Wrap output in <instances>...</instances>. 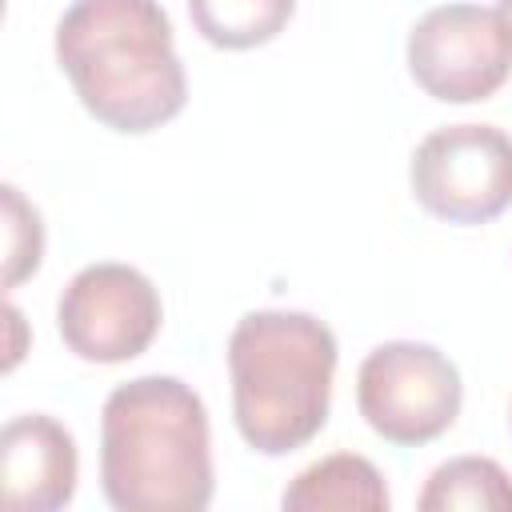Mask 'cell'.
Here are the masks:
<instances>
[{
	"instance_id": "obj_12",
	"label": "cell",
	"mask_w": 512,
	"mask_h": 512,
	"mask_svg": "<svg viewBox=\"0 0 512 512\" xmlns=\"http://www.w3.org/2000/svg\"><path fill=\"white\" fill-rule=\"evenodd\" d=\"M4 232H8V268H4V284L16 288L24 276H32L40 268L44 256V228H40V212L20 196L16 184H4Z\"/></svg>"
},
{
	"instance_id": "obj_6",
	"label": "cell",
	"mask_w": 512,
	"mask_h": 512,
	"mask_svg": "<svg viewBox=\"0 0 512 512\" xmlns=\"http://www.w3.org/2000/svg\"><path fill=\"white\" fill-rule=\"evenodd\" d=\"M408 72L440 104H476L512 76V32L496 8L440 4L408 32Z\"/></svg>"
},
{
	"instance_id": "obj_7",
	"label": "cell",
	"mask_w": 512,
	"mask_h": 512,
	"mask_svg": "<svg viewBox=\"0 0 512 512\" xmlns=\"http://www.w3.org/2000/svg\"><path fill=\"white\" fill-rule=\"evenodd\" d=\"M164 320L156 284L132 264H88L80 268L60 300L56 328L72 356L88 364H124L148 352Z\"/></svg>"
},
{
	"instance_id": "obj_9",
	"label": "cell",
	"mask_w": 512,
	"mask_h": 512,
	"mask_svg": "<svg viewBox=\"0 0 512 512\" xmlns=\"http://www.w3.org/2000/svg\"><path fill=\"white\" fill-rule=\"evenodd\" d=\"M288 512H384L392 504L380 468L356 452H332L308 464L280 496Z\"/></svg>"
},
{
	"instance_id": "obj_1",
	"label": "cell",
	"mask_w": 512,
	"mask_h": 512,
	"mask_svg": "<svg viewBox=\"0 0 512 512\" xmlns=\"http://www.w3.org/2000/svg\"><path fill=\"white\" fill-rule=\"evenodd\" d=\"M56 60L104 128L140 136L184 112L188 80L156 0H76L56 24Z\"/></svg>"
},
{
	"instance_id": "obj_11",
	"label": "cell",
	"mask_w": 512,
	"mask_h": 512,
	"mask_svg": "<svg viewBox=\"0 0 512 512\" xmlns=\"http://www.w3.org/2000/svg\"><path fill=\"white\" fill-rule=\"evenodd\" d=\"M296 12V0H188L196 32L216 48H260L276 40Z\"/></svg>"
},
{
	"instance_id": "obj_2",
	"label": "cell",
	"mask_w": 512,
	"mask_h": 512,
	"mask_svg": "<svg viewBox=\"0 0 512 512\" xmlns=\"http://www.w3.org/2000/svg\"><path fill=\"white\" fill-rule=\"evenodd\" d=\"M100 488L120 512H200L212 504L204 400L176 376H136L100 408Z\"/></svg>"
},
{
	"instance_id": "obj_10",
	"label": "cell",
	"mask_w": 512,
	"mask_h": 512,
	"mask_svg": "<svg viewBox=\"0 0 512 512\" xmlns=\"http://www.w3.org/2000/svg\"><path fill=\"white\" fill-rule=\"evenodd\" d=\"M416 504L424 512H512V476L492 456H456L428 476Z\"/></svg>"
},
{
	"instance_id": "obj_3",
	"label": "cell",
	"mask_w": 512,
	"mask_h": 512,
	"mask_svg": "<svg viewBox=\"0 0 512 512\" xmlns=\"http://www.w3.org/2000/svg\"><path fill=\"white\" fill-rule=\"evenodd\" d=\"M336 336L312 312L264 308L228 336L232 416L248 448L288 456L324 424L336 376Z\"/></svg>"
},
{
	"instance_id": "obj_4",
	"label": "cell",
	"mask_w": 512,
	"mask_h": 512,
	"mask_svg": "<svg viewBox=\"0 0 512 512\" xmlns=\"http://www.w3.org/2000/svg\"><path fill=\"white\" fill-rule=\"evenodd\" d=\"M464 384L456 364L420 340L372 348L356 372V408L376 436L400 448L444 436L460 416Z\"/></svg>"
},
{
	"instance_id": "obj_8",
	"label": "cell",
	"mask_w": 512,
	"mask_h": 512,
	"mask_svg": "<svg viewBox=\"0 0 512 512\" xmlns=\"http://www.w3.org/2000/svg\"><path fill=\"white\" fill-rule=\"evenodd\" d=\"M80 476L72 432L44 416L28 412L4 424L0 432V480L4 504L12 512H56L72 500Z\"/></svg>"
},
{
	"instance_id": "obj_5",
	"label": "cell",
	"mask_w": 512,
	"mask_h": 512,
	"mask_svg": "<svg viewBox=\"0 0 512 512\" xmlns=\"http://www.w3.org/2000/svg\"><path fill=\"white\" fill-rule=\"evenodd\" d=\"M412 196L448 224H488L512 204V136L492 124L428 132L408 164Z\"/></svg>"
},
{
	"instance_id": "obj_13",
	"label": "cell",
	"mask_w": 512,
	"mask_h": 512,
	"mask_svg": "<svg viewBox=\"0 0 512 512\" xmlns=\"http://www.w3.org/2000/svg\"><path fill=\"white\" fill-rule=\"evenodd\" d=\"M496 12L504 16V24H508V32H512V0H500V4H496Z\"/></svg>"
}]
</instances>
